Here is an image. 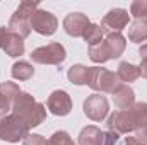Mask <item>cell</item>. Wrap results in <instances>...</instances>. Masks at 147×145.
I'll use <instances>...</instances> for the list:
<instances>
[{"label":"cell","instance_id":"1","mask_svg":"<svg viewBox=\"0 0 147 145\" xmlns=\"http://www.w3.org/2000/svg\"><path fill=\"white\" fill-rule=\"evenodd\" d=\"M12 114L19 116L31 130L34 126H39L46 119V108L41 103H38L31 94L21 91V94L16 97L12 104Z\"/></svg>","mask_w":147,"mask_h":145},{"label":"cell","instance_id":"2","mask_svg":"<svg viewBox=\"0 0 147 145\" xmlns=\"http://www.w3.org/2000/svg\"><path fill=\"white\" fill-rule=\"evenodd\" d=\"M36 10H38L36 2H31V0L21 2L19 7L16 9V12L12 14L7 28L10 31H14L16 34H19L22 39L28 38L31 34V19H33V14Z\"/></svg>","mask_w":147,"mask_h":145},{"label":"cell","instance_id":"3","mask_svg":"<svg viewBox=\"0 0 147 145\" xmlns=\"http://www.w3.org/2000/svg\"><path fill=\"white\" fill-rule=\"evenodd\" d=\"M87 85L92 91L98 92H110L113 94L120 85L121 80L115 72H111L108 68H101V67H89V79H87Z\"/></svg>","mask_w":147,"mask_h":145},{"label":"cell","instance_id":"4","mask_svg":"<svg viewBox=\"0 0 147 145\" xmlns=\"http://www.w3.org/2000/svg\"><path fill=\"white\" fill-rule=\"evenodd\" d=\"M29 135V126L16 114H7L0 118V140L16 144Z\"/></svg>","mask_w":147,"mask_h":145},{"label":"cell","instance_id":"5","mask_svg":"<svg viewBox=\"0 0 147 145\" xmlns=\"http://www.w3.org/2000/svg\"><path fill=\"white\" fill-rule=\"evenodd\" d=\"M31 60L39 65H60L67 58V51L60 43H50L31 51Z\"/></svg>","mask_w":147,"mask_h":145},{"label":"cell","instance_id":"6","mask_svg":"<svg viewBox=\"0 0 147 145\" xmlns=\"http://www.w3.org/2000/svg\"><path fill=\"white\" fill-rule=\"evenodd\" d=\"M108 130L115 132V133H132L139 128V121L135 116V111L132 108L128 109H120L111 113L108 118Z\"/></svg>","mask_w":147,"mask_h":145},{"label":"cell","instance_id":"7","mask_svg":"<svg viewBox=\"0 0 147 145\" xmlns=\"http://www.w3.org/2000/svg\"><path fill=\"white\" fill-rule=\"evenodd\" d=\"M84 114L92 121H103L110 113V103L101 94H91L84 101Z\"/></svg>","mask_w":147,"mask_h":145},{"label":"cell","instance_id":"8","mask_svg":"<svg viewBox=\"0 0 147 145\" xmlns=\"http://www.w3.org/2000/svg\"><path fill=\"white\" fill-rule=\"evenodd\" d=\"M57 28H58V21H57V17L51 12L38 9L36 12L33 14L31 29L36 31L38 34H41V36H51V34H55Z\"/></svg>","mask_w":147,"mask_h":145},{"label":"cell","instance_id":"9","mask_svg":"<svg viewBox=\"0 0 147 145\" xmlns=\"http://www.w3.org/2000/svg\"><path fill=\"white\" fill-rule=\"evenodd\" d=\"M0 50L12 58L21 56L24 53V39L9 28H0Z\"/></svg>","mask_w":147,"mask_h":145},{"label":"cell","instance_id":"10","mask_svg":"<svg viewBox=\"0 0 147 145\" xmlns=\"http://www.w3.org/2000/svg\"><path fill=\"white\" fill-rule=\"evenodd\" d=\"M130 22V14L125 9H111L110 12L103 17L101 21V28L105 31L110 33H120L121 29H125Z\"/></svg>","mask_w":147,"mask_h":145},{"label":"cell","instance_id":"11","mask_svg":"<svg viewBox=\"0 0 147 145\" xmlns=\"http://www.w3.org/2000/svg\"><path fill=\"white\" fill-rule=\"evenodd\" d=\"M46 108L55 116H67L72 111V99L65 91H53L48 96Z\"/></svg>","mask_w":147,"mask_h":145},{"label":"cell","instance_id":"12","mask_svg":"<svg viewBox=\"0 0 147 145\" xmlns=\"http://www.w3.org/2000/svg\"><path fill=\"white\" fill-rule=\"evenodd\" d=\"M89 24L91 22H89L87 15L82 12H72L63 19V29L72 38H82Z\"/></svg>","mask_w":147,"mask_h":145},{"label":"cell","instance_id":"13","mask_svg":"<svg viewBox=\"0 0 147 145\" xmlns=\"http://www.w3.org/2000/svg\"><path fill=\"white\" fill-rule=\"evenodd\" d=\"M101 44L108 55V60H115V58H120L121 53L125 51L127 41H125V36L121 33H108L106 39L101 41Z\"/></svg>","mask_w":147,"mask_h":145},{"label":"cell","instance_id":"14","mask_svg":"<svg viewBox=\"0 0 147 145\" xmlns=\"http://www.w3.org/2000/svg\"><path fill=\"white\" fill-rule=\"evenodd\" d=\"M113 103L118 109H128L135 104V92L130 85L121 84L115 92H113Z\"/></svg>","mask_w":147,"mask_h":145},{"label":"cell","instance_id":"15","mask_svg":"<svg viewBox=\"0 0 147 145\" xmlns=\"http://www.w3.org/2000/svg\"><path fill=\"white\" fill-rule=\"evenodd\" d=\"M101 140H103V132L94 125L82 128L79 133V145H101Z\"/></svg>","mask_w":147,"mask_h":145},{"label":"cell","instance_id":"16","mask_svg":"<svg viewBox=\"0 0 147 145\" xmlns=\"http://www.w3.org/2000/svg\"><path fill=\"white\" fill-rule=\"evenodd\" d=\"M128 39L132 43L147 41V19H135L128 28Z\"/></svg>","mask_w":147,"mask_h":145},{"label":"cell","instance_id":"17","mask_svg":"<svg viewBox=\"0 0 147 145\" xmlns=\"http://www.w3.org/2000/svg\"><path fill=\"white\" fill-rule=\"evenodd\" d=\"M116 75L120 77L121 82H134V80H137V79L140 77V68H139L137 65L128 63V62H121V63L118 65Z\"/></svg>","mask_w":147,"mask_h":145},{"label":"cell","instance_id":"18","mask_svg":"<svg viewBox=\"0 0 147 145\" xmlns=\"http://www.w3.org/2000/svg\"><path fill=\"white\" fill-rule=\"evenodd\" d=\"M69 80L75 84V85H86L87 84V79H89V67H84V65H72L67 72Z\"/></svg>","mask_w":147,"mask_h":145},{"label":"cell","instance_id":"19","mask_svg":"<svg viewBox=\"0 0 147 145\" xmlns=\"http://www.w3.org/2000/svg\"><path fill=\"white\" fill-rule=\"evenodd\" d=\"M12 77L16 79V80H29L31 77H33V73H34V68H33V65L31 63H28V62H16L14 65H12Z\"/></svg>","mask_w":147,"mask_h":145},{"label":"cell","instance_id":"20","mask_svg":"<svg viewBox=\"0 0 147 145\" xmlns=\"http://www.w3.org/2000/svg\"><path fill=\"white\" fill-rule=\"evenodd\" d=\"M105 29L99 26V24H89L86 33H84V41L89 44V46H94V44H99L103 41V36H105Z\"/></svg>","mask_w":147,"mask_h":145},{"label":"cell","instance_id":"21","mask_svg":"<svg viewBox=\"0 0 147 145\" xmlns=\"http://www.w3.org/2000/svg\"><path fill=\"white\" fill-rule=\"evenodd\" d=\"M0 94H2L3 97H7V99L14 104L16 97L21 94V89H19V85H17L16 82H2V84H0Z\"/></svg>","mask_w":147,"mask_h":145},{"label":"cell","instance_id":"22","mask_svg":"<svg viewBox=\"0 0 147 145\" xmlns=\"http://www.w3.org/2000/svg\"><path fill=\"white\" fill-rule=\"evenodd\" d=\"M130 14L135 19H147V0H135V2H132Z\"/></svg>","mask_w":147,"mask_h":145},{"label":"cell","instance_id":"23","mask_svg":"<svg viewBox=\"0 0 147 145\" xmlns=\"http://www.w3.org/2000/svg\"><path fill=\"white\" fill-rule=\"evenodd\" d=\"M48 145H74V140L70 138V135L63 130L55 132L50 138H48Z\"/></svg>","mask_w":147,"mask_h":145},{"label":"cell","instance_id":"24","mask_svg":"<svg viewBox=\"0 0 147 145\" xmlns=\"http://www.w3.org/2000/svg\"><path fill=\"white\" fill-rule=\"evenodd\" d=\"M22 145H48V140H46L43 135L29 133V135L22 140Z\"/></svg>","mask_w":147,"mask_h":145},{"label":"cell","instance_id":"25","mask_svg":"<svg viewBox=\"0 0 147 145\" xmlns=\"http://www.w3.org/2000/svg\"><path fill=\"white\" fill-rule=\"evenodd\" d=\"M101 145H120V135L115 133V132H103V140H101Z\"/></svg>","mask_w":147,"mask_h":145},{"label":"cell","instance_id":"26","mask_svg":"<svg viewBox=\"0 0 147 145\" xmlns=\"http://www.w3.org/2000/svg\"><path fill=\"white\" fill-rule=\"evenodd\" d=\"M139 55H140V67H139L140 68V75L144 79H147V43L140 46Z\"/></svg>","mask_w":147,"mask_h":145},{"label":"cell","instance_id":"27","mask_svg":"<svg viewBox=\"0 0 147 145\" xmlns=\"http://www.w3.org/2000/svg\"><path fill=\"white\" fill-rule=\"evenodd\" d=\"M9 111H12V103H10L7 97H3V96L0 94V118H2V116H7Z\"/></svg>","mask_w":147,"mask_h":145},{"label":"cell","instance_id":"28","mask_svg":"<svg viewBox=\"0 0 147 145\" xmlns=\"http://www.w3.org/2000/svg\"><path fill=\"white\" fill-rule=\"evenodd\" d=\"M135 138L139 142H142V144L147 145V125H144V126H140V128L135 130Z\"/></svg>","mask_w":147,"mask_h":145},{"label":"cell","instance_id":"29","mask_svg":"<svg viewBox=\"0 0 147 145\" xmlns=\"http://www.w3.org/2000/svg\"><path fill=\"white\" fill-rule=\"evenodd\" d=\"M125 145H146V144L139 142L135 137H127V138H125Z\"/></svg>","mask_w":147,"mask_h":145}]
</instances>
